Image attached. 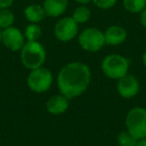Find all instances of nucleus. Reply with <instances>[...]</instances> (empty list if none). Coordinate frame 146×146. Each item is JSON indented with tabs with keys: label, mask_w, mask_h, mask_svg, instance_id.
<instances>
[{
	"label": "nucleus",
	"mask_w": 146,
	"mask_h": 146,
	"mask_svg": "<svg viewBox=\"0 0 146 146\" xmlns=\"http://www.w3.org/2000/svg\"><path fill=\"white\" fill-rule=\"evenodd\" d=\"M91 82V70L83 62L73 61L65 64L57 75V86L61 94L73 99L82 95Z\"/></svg>",
	"instance_id": "obj_1"
},
{
	"label": "nucleus",
	"mask_w": 146,
	"mask_h": 146,
	"mask_svg": "<svg viewBox=\"0 0 146 146\" xmlns=\"http://www.w3.org/2000/svg\"><path fill=\"white\" fill-rule=\"evenodd\" d=\"M20 60L29 70L39 68L46 60V50L39 41H26L20 50Z\"/></svg>",
	"instance_id": "obj_2"
},
{
	"label": "nucleus",
	"mask_w": 146,
	"mask_h": 146,
	"mask_svg": "<svg viewBox=\"0 0 146 146\" xmlns=\"http://www.w3.org/2000/svg\"><path fill=\"white\" fill-rule=\"evenodd\" d=\"M101 70L106 77L118 80L128 73L129 61L120 54H109L102 60Z\"/></svg>",
	"instance_id": "obj_3"
},
{
	"label": "nucleus",
	"mask_w": 146,
	"mask_h": 146,
	"mask_svg": "<svg viewBox=\"0 0 146 146\" xmlns=\"http://www.w3.org/2000/svg\"><path fill=\"white\" fill-rule=\"evenodd\" d=\"M125 127L136 139L146 138V108L141 106L131 108L126 114Z\"/></svg>",
	"instance_id": "obj_4"
},
{
	"label": "nucleus",
	"mask_w": 146,
	"mask_h": 146,
	"mask_svg": "<svg viewBox=\"0 0 146 146\" xmlns=\"http://www.w3.org/2000/svg\"><path fill=\"white\" fill-rule=\"evenodd\" d=\"M53 74L46 67H39V68L30 70L27 76V86L34 93H45L51 88L53 84Z\"/></svg>",
	"instance_id": "obj_5"
},
{
	"label": "nucleus",
	"mask_w": 146,
	"mask_h": 146,
	"mask_svg": "<svg viewBox=\"0 0 146 146\" xmlns=\"http://www.w3.org/2000/svg\"><path fill=\"white\" fill-rule=\"evenodd\" d=\"M78 43L83 50L87 52L95 53L104 47L105 37L104 32L95 27H88L78 34Z\"/></svg>",
	"instance_id": "obj_6"
},
{
	"label": "nucleus",
	"mask_w": 146,
	"mask_h": 146,
	"mask_svg": "<svg viewBox=\"0 0 146 146\" xmlns=\"http://www.w3.org/2000/svg\"><path fill=\"white\" fill-rule=\"evenodd\" d=\"M53 33L57 40L61 42H69L79 34V24L72 16H65L60 18L54 25Z\"/></svg>",
	"instance_id": "obj_7"
},
{
	"label": "nucleus",
	"mask_w": 146,
	"mask_h": 146,
	"mask_svg": "<svg viewBox=\"0 0 146 146\" xmlns=\"http://www.w3.org/2000/svg\"><path fill=\"white\" fill-rule=\"evenodd\" d=\"M26 39L24 33L21 32L17 27L10 26L1 30V43L12 52L20 51L24 46Z\"/></svg>",
	"instance_id": "obj_8"
},
{
	"label": "nucleus",
	"mask_w": 146,
	"mask_h": 146,
	"mask_svg": "<svg viewBox=\"0 0 146 146\" xmlns=\"http://www.w3.org/2000/svg\"><path fill=\"white\" fill-rule=\"evenodd\" d=\"M139 88L140 85L138 79L130 73H127L123 77L118 79L116 84L118 94L125 99L135 97L139 92Z\"/></svg>",
	"instance_id": "obj_9"
},
{
	"label": "nucleus",
	"mask_w": 146,
	"mask_h": 146,
	"mask_svg": "<svg viewBox=\"0 0 146 146\" xmlns=\"http://www.w3.org/2000/svg\"><path fill=\"white\" fill-rule=\"evenodd\" d=\"M69 98L63 94H55L49 97V99L45 103L47 112L52 115H60L67 111L69 108Z\"/></svg>",
	"instance_id": "obj_10"
},
{
	"label": "nucleus",
	"mask_w": 146,
	"mask_h": 146,
	"mask_svg": "<svg viewBox=\"0 0 146 146\" xmlns=\"http://www.w3.org/2000/svg\"><path fill=\"white\" fill-rule=\"evenodd\" d=\"M105 43L110 46H118L127 38V31L120 25H111L104 32Z\"/></svg>",
	"instance_id": "obj_11"
},
{
	"label": "nucleus",
	"mask_w": 146,
	"mask_h": 146,
	"mask_svg": "<svg viewBox=\"0 0 146 146\" xmlns=\"http://www.w3.org/2000/svg\"><path fill=\"white\" fill-rule=\"evenodd\" d=\"M42 6L47 17L57 18L65 13L68 6V0H44Z\"/></svg>",
	"instance_id": "obj_12"
},
{
	"label": "nucleus",
	"mask_w": 146,
	"mask_h": 146,
	"mask_svg": "<svg viewBox=\"0 0 146 146\" xmlns=\"http://www.w3.org/2000/svg\"><path fill=\"white\" fill-rule=\"evenodd\" d=\"M24 16L30 23H40L47 17L42 5L30 4L24 9Z\"/></svg>",
	"instance_id": "obj_13"
},
{
	"label": "nucleus",
	"mask_w": 146,
	"mask_h": 146,
	"mask_svg": "<svg viewBox=\"0 0 146 146\" xmlns=\"http://www.w3.org/2000/svg\"><path fill=\"white\" fill-rule=\"evenodd\" d=\"M91 17V11L86 5H80L75 10L73 11L72 18L78 23V24H84Z\"/></svg>",
	"instance_id": "obj_14"
},
{
	"label": "nucleus",
	"mask_w": 146,
	"mask_h": 146,
	"mask_svg": "<svg viewBox=\"0 0 146 146\" xmlns=\"http://www.w3.org/2000/svg\"><path fill=\"white\" fill-rule=\"evenodd\" d=\"M42 35V29L37 23H30L26 26L24 36L26 41H38Z\"/></svg>",
	"instance_id": "obj_15"
},
{
	"label": "nucleus",
	"mask_w": 146,
	"mask_h": 146,
	"mask_svg": "<svg viewBox=\"0 0 146 146\" xmlns=\"http://www.w3.org/2000/svg\"><path fill=\"white\" fill-rule=\"evenodd\" d=\"M123 6L130 13H140L146 7V0H123Z\"/></svg>",
	"instance_id": "obj_16"
},
{
	"label": "nucleus",
	"mask_w": 146,
	"mask_h": 146,
	"mask_svg": "<svg viewBox=\"0 0 146 146\" xmlns=\"http://www.w3.org/2000/svg\"><path fill=\"white\" fill-rule=\"evenodd\" d=\"M15 16L10 9H0V29H6L13 26Z\"/></svg>",
	"instance_id": "obj_17"
},
{
	"label": "nucleus",
	"mask_w": 146,
	"mask_h": 146,
	"mask_svg": "<svg viewBox=\"0 0 146 146\" xmlns=\"http://www.w3.org/2000/svg\"><path fill=\"white\" fill-rule=\"evenodd\" d=\"M138 139H136L127 130L121 131L117 135V143L119 146H136Z\"/></svg>",
	"instance_id": "obj_18"
},
{
	"label": "nucleus",
	"mask_w": 146,
	"mask_h": 146,
	"mask_svg": "<svg viewBox=\"0 0 146 146\" xmlns=\"http://www.w3.org/2000/svg\"><path fill=\"white\" fill-rule=\"evenodd\" d=\"M92 2L99 9L107 10V9H110L115 6L117 0H92Z\"/></svg>",
	"instance_id": "obj_19"
},
{
	"label": "nucleus",
	"mask_w": 146,
	"mask_h": 146,
	"mask_svg": "<svg viewBox=\"0 0 146 146\" xmlns=\"http://www.w3.org/2000/svg\"><path fill=\"white\" fill-rule=\"evenodd\" d=\"M13 2L14 0H0V9H9Z\"/></svg>",
	"instance_id": "obj_20"
},
{
	"label": "nucleus",
	"mask_w": 146,
	"mask_h": 146,
	"mask_svg": "<svg viewBox=\"0 0 146 146\" xmlns=\"http://www.w3.org/2000/svg\"><path fill=\"white\" fill-rule=\"evenodd\" d=\"M139 14H140V16H139L140 24L146 28V7L139 13Z\"/></svg>",
	"instance_id": "obj_21"
},
{
	"label": "nucleus",
	"mask_w": 146,
	"mask_h": 146,
	"mask_svg": "<svg viewBox=\"0 0 146 146\" xmlns=\"http://www.w3.org/2000/svg\"><path fill=\"white\" fill-rule=\"evenodd\" d=\"M136 146H146V138H143V139L138 140Z\"/></svg>",
	"instance_id": "obj_22"
},
{
	"label": "nucleus",
	"mask_w": 146,
	"mask_h": 146,
	"mask_svg": "<svg viewBox=\"0 0 146 146\" xmlns=\"http://www.w3.org/2000/svg\"><path fill=\"white\" fill-rule=\"evenodd\" d=\"M75 1L77 3H79L80 5H85L87 3H89L90 1H92V0H75Z\"/></svg>",
	"instance_id": "obj_23"
},
{
	"label": "nucleus",
	"mask_w": 146,
	"mask_h": 146,
	"mask_svg": "<svg viewBox=\"0 0 146 146\" xmlns=\"http://www.w3.org/2000/svg\"><path fill=\"white\" fill-rule=\"evenodd\" d=\"M142 63H143L144 67L146 68V51L142 54Z\"/></svg>",
	"instance_id": "obj_24"
},
{
	"label": "nucleus",
	"mask_w": 146,
	"mask_h": 146,
	"mask_svg": "<svg viewBox=\"0 0 146 146\" xmlns=\"http://www.w3.org/2000/svg\"><path fill=\"white\" fill-rule=\"evenodd\" d=\"M0 43H1V29H0Z\"/></svg>",
	"instance_id": "obj_25"
}]
</instances>
